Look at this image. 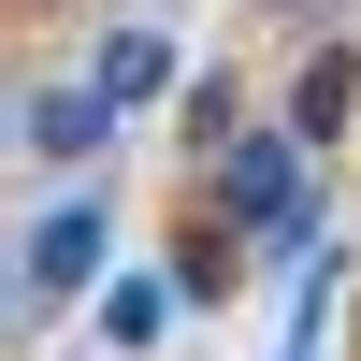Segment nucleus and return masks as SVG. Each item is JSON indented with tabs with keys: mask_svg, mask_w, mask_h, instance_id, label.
Returning a JSON list of instances; mask_svg holds the SVG:
<instances>
[{
	"mask_svg": "<svg viewBox=\"0 0 361 361\" xmlns=\"http://www.w3.org/2000/svg\"><path fill=\"white\" fill-rule=\"evenodd\" d=\"M116 130H130V116L102 102V73H29V87H15V145H29L44 173H87Z\"/></svg>",
	"mask_w": 361,
	"mask_h": 361,
	"instance_id": "7ed1b4c3",
	"label": "nucleus"
},
{
	"mask_svg": "<svg viewBox=\"0 0 361 361\" xmlns=\"http://www.w3.org/2000/svg\"><path fill=\"white\" fill-rule=\"evenodd\" d=\"M173 58H188V44H173L159 15H116L102 44H87V73H102V102H116V116H145V102L173 87Z\"/></svg>",
	"mask_w": 361,
	"mask_h": 361,
	"instance_id": "20e7f679",
	"label": "nucleus"
},
{
	"mask_svg": "<svg viewBox=\"0 0 361 361\" xmlns=\"http://www.w3.org/2000/svg\"><path fill=\"white\" fill-rule=\"evenodd\" d=\"M102 246H116V202H102V173H73L15 246V318H58L73 289H102Z\"/></svg>",
	"mask_w": 361,
	"mask_h": 361,
	"instance_id": "f03ea898",
	"label": "nucleus"
},
{
	"mask_svg": "<svg viewBox=\"0 0 361 361\" xmlns=\"http://www.w3.org/2000/svg\"><path fill=\"white\" fill-rule=\"evenodd\" d=\"M231 130H246V73H202L188 87V159H217Z\"/></svg>",
	"mask_w": 361,
	"mask_h": 361,
	"instance_id": "0eeeda50",
	"label": "nucleus"
},
{
	"mask_svg": "<svg viewBox=\"0 0 361 361\" xmlns=\"http://www.w3.org/2000/svg\"><path fill=\"white\" fill-rule=\"evenodd\" d=\"M260 15H304V0H260Z\"/></svg>",
	"mask_w": 361,
	"mask_h": 361,
	"instance_id": "6e6552de",
	"label": "nucleus"
},
{
	"mask_svg": "<svg viewBox=\"0 0 361 361\" xmlns=\"http://www.w3.org/2000/svg\"><path fill=\"white\" fill-rule=\"evenodd\" d=\"M202 202H217L260 260H304L318 246V145L289 130V116H246V130L202 159Z\"/></svg>",
	"mask_w": 361,
	"mask_h": 361,
	"instance_id": "f257e3e1",
	"label": "nucleus"
},
{
	"mask_svg": "<svg viewBox=\"0 0 361 361\" xmlns=\"http://www.w3.org/2000/svg\"><path fill=\"white\" fill-rule=\"evenodd\" d=\"M361 116V44H304V73H289V130L304 145H347Z\"/></svg>",
	"mask_w": 361,
	"mask_h": 361,
	"instance_id": "39448f33",
	"label": "nucleus"
},
{
	"mask_svg": "<svg viewBox=\"0 0 361 361\" xmlns=\"http://www.w3.org/2000/svg\"><path fill=\"white\" fill-rule=\"evenodd\" d=\"M173 304H188V289H173V260H130V275H102V347H159L173 333Z\"/></svg>",
	"mask_w": 361,
	"mask_h": 361,
	"instance_id": "423d86ee",
	"label": "nucleus"
}]
</instances>
